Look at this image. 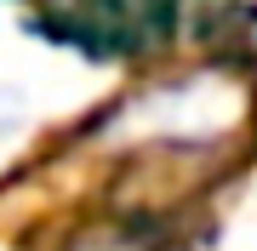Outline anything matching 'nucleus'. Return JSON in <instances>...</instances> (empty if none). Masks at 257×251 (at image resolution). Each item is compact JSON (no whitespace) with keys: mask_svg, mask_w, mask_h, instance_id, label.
I'll use <instances>...</instances> for the list:
<instances>
[]
</instances>
